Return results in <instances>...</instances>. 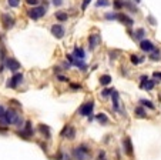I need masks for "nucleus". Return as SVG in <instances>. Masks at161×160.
I'll return each instance as SVG.
<instances>
[{
    "instance_id": "obj_10",
    "label": "nucleus",
    "mask_w": 161,
    "mask_h": 160,
    "mask_svg": "<svg viewBox=\"0 0 161 160\" xmlns=\"http://www.w3.org/2000/svg\"><path fill=\"white\" fill-rule=\"evenodd\" d=\"M100 43V36L98 34H91L89 37V46H90V50H94V47Z\"/></svg>"
},
{
    "instance_id": "obj_9",
    "label": "nucleus",
    "mask_w": 161,
    "mask_h": 160,
    "mask_svg": "<svg viewBox=\"0 0 161 160\" xmlns=\"http://www.w3.org/2000/svg\"><path fill=\"white\" fill-rule=\"evenodd\" d=\"M140 47H141L143 51H147V53H151V51L155 49L154 45H153L150 40H141V42H140Z\"/></svg>"
},
{
    "instance_id": "obj_3",
    "label": "nucleus",
    "mask_w": 161,
    "mask_h": 160,
    "mask_svg": "<svg viewBox=\"0 0 161 160\" xmlns=\"http://www.w3.org/2000/svg\"><path fill=\"white\" fill-rule=\"evenodd\" d=\"M29 17L33 20H39L40 17H43L46 14V7H41V6H36V7H33V9H30L29 10Z\"/></svg>"
},
{
    "instance_id": "obj_11",
    "label": "nucleus",
    "mask_w": 161,
    "mask_h": 160,
    "mask_svg": "<svg viewBox=\"0 0 161 160\" xmlns=\"http://www.w3.org/2000/svg\"><path fill=\"white\" fill-rule=\"evenodd\" d=\"M74 133H76V130L70 126H66L63 129V132H61V136H66L67 139H74Z\"/></svg>"
},
{
    "instance_id": "obj_28",
    "label": "nucleus",
    "mask_w": 161,
    "mask_h": 160,
    "mask_svg": "<svg viewBox=\"0 0 161 160\" xmlns=\"http://www.w3.org/2000/svg\"><path fill=\"white\" fill-rule=\"evenodd\" d=\"M140 62H141V60H140V59L137 57L135 54H133V56H131V63H133V64H138Z\"/></svg>"
},
{
    "instance_id": "obj_23",
    "label": "nucleus",
    "mask_w": 161,
    "mask_h": 160,
    "mask_svg": "<svg viewBox=\"0 0 161 160\" xmlns=\"http://www.w3.org/2000/svg\"><path fill=\"white\" fill-rule=\"evenodd\" d=\"M40 132L43 133V135H46V137H50V132H49V127L47 126H40Z\"/></svg>"
},
{
    "instance_id": "obj_22",
    "label": "nucleus",
    "mask_w": 161,
    "mask_h": 160,
    "mask_svg": "<svg viewBox=\"0 0 161 160\" xmlns=\"http://www.w3.org/2000/svg\"><path fill=\"white\" fill-rule=\"evenodd\" d=\"M144 34H145V32H144V29H138V30L135 32V39L141 40V39L144 37Z\"/></svg>"
},
{
    "instance_id": "obj_21",
    "label": "nucleus",
    "mask_w": 161,
    "mask_h": 160,
    "mask_svg": "<svg viewBox=\"0 0 161 160\" xmlns=\"http://www.w3.org/2000/svg\"><path fill=\"white\" fill-rule=\"evenodd\" d=\"M150 59H151V60H158V59H161V53L154 49L153 53H151V56H150Z\"/></svg>"
},
{
    "instance_id": "obj_31",
    "label": "nucleus",
    "mask_w": 161,
    "mask_h": 160,
    "mask_svg": "<svg viewBox=\"0 0 161 160\" xmlns=\"http://www.w3.org/2000/svg\"><path fill=\"white\" fill-rule=\"evenodd\" d=\"M27 4H30V6H36L37 3H39V0H26Z\"/></svg>"
},
{
    "instance_id": "obj_18",
    "label": "nucleus",
    "mask_w": 161,
    "mask_h": 160,
    "mask_svg": "<svg viewBox=\"0 0 161 160\" xmlns=\"http://www.w3.org/2000/svg\"><path fill=\"white\" fill-rule=\"evenodd\" d=\"M140 103H141V104H144V106H145V107H148V109H155L154 103H153V102H150V100L141 99V100H140Z\"/></svg>"
},
{
    "instance_id": "obj_25",
    "label": "nucleus",
    "mask_w": 161,
    "mask_h": 160,
    "mask_svg": "<svg viewBox=\"0 0 161 160\" xmlns=\"http://www.w3.org/2000/svg\"><path fill=\"white\" fill-rule=\"evenodd\" d=\"M4 113H6V110H4V107L0 104V122L4 123Z\"/></svg>"
},
{
    "instance_id": "obj_39",
    "label": "nucleus",
    "mask_w": 161,
    "mask_h": 160,
    "mask_svg": "<svg viewBox=\"0 0 161 160\" xmlns=\"http://www.w3.org/2000/svg\"><path fill=\"white\" fill-rule=\"evenodd\" d=\"M135 1H137V3H138V1H140V0H135Z\"/></svg>"
},
{
    "instance_id": "obj_6",
    "label": "nucleus",
    "mask_w": 161,
    "mask_h": 160,
    "mask_svg": "<svg viewBox=\"0 0 161 160\" xmlns=\"http://www.w3.org/2000/svg\"><path fill=\"white\" fill-rule=\"evenodd\" d=\"M93 109H94V102H89V103H86V104H83V106L80 107L78 113H80L81 116H90Z\"/></svg>"
},
{
    "instance_id": "obj_19",
    "label": "nucleus",
    "mask_w": 161,
    "mask_h": 160,
    "mask_svg": "<svg viewBox=\"0 0 161 160\" xmlns=\"http://www.w3.org/2000/svg\"><path fill=\"white\" fill-rule=\"evenodd\" d=\"M154 84H155V82H153V80H147L145 84H143L141 87L143 89H145V90H151L153 87H154Z\"/></svg>"
},
{
    "instance_id": "obj_16",
    "label": "nucleus",
    "mask_w": 161,
    "mask_h": 160,
    "mask_svg": "<svg viewBox=\"0 0 161 160\" xmlns=\"http://www.w3.org/2000/svg\"><path fill=\"white\" fill-rule=\"evenodd\" d=\"M100 83L103 84V86H107V84L111 83V77L109 74H104V76L100 77Z\"/></svg>"
},
{
    "instance_id": "obj_20",
    "label": "nucleus",
    "mask_w": 161,
    "mask_h": 160,
    "mask_svg": "<svg viewBox=\"0 0 161 160\" xmlns=\"http://www.w3.org/2000/svg\"><path fill=\"white\" fill-rule=\"evenodd\" d=\"M96 117H97V120H98V122H100V123H103V124H104V123H107V122H109V119H107V116L104 115V113H100V115H97Z\"/></svg>"
},
{
    "instance_id": "obj_4",
    "label": "nucleus",
    "mask_w": 161,
    "mask_h": 160,
    "mask_svg": "<svg viewBox=\"0 0 161 160\" xmlns=\"http://www.w3.org/2000/svg\"><path fill=\"white\" fill-rule=\"evenodd\" d=\"M21 82H23V74H21V73H16L12 79H9V80H7L6 86H7V87H10V89H16V87H17Z\"/></svg>"
},
{
    "instance_id": "obj_34",
    "label": "nucleus",
    "mask_w": 161,
    "mask_h": 160,
    "mask_svg": "<svg viewBox=\"0 0 161 160\" xmlns=\"http://www.w3.org/2000/svg\"><path fill=\"white\" fill-rule=\"evenodd\" d=\"M61 3H63V0H53V4L54 6H60Z\"/></svg>"
},
{
    "instance_id": "obj_5",
    "label": "nucleus",
    "mask_w": 161,
    "mask_h": 160,
    "mask_svg": "<svg viewBox=\"0 0 161 160\" xmlns=\"http://www.w3.org/2000/svg\"><path fill=\"white\" fill-rule=\"evenodd\" d=\"M1 25L4 29H12L14 26V17L9 13H3L1 14Z\"/></svg>"
},
{
    "instance_id": "obj_29",
    "label": "nucleus",
    "mask_w": 161,
    "mask_h": 160,
    "mask_svg": "<svg viewBox=\"0 0 161 160\" xmlns=\"http://www.w3.org/2000/svg\"><path fill=\"white\" fill-rule=\"evenodd\" d=\"M106 17H107L109 20H113V19H117V14H114V13H107Z\"/></svg>"
},
{
    "instance_id": "obj_1",
    "label": "nucleus",
    "mask_w": 161,
    "mask_h": 160,
    "mask_svg": "<svg viewBox=\"0 0 161 160\" xmlns=\"http://www.w3.org/2000/svg\"><path fill=\"white\" fill-rule=\"evenodd\" d=\"M90 156H91L90 150L87 149V146H84V144H81V146H78V147H76L73 150V157L76 160H89Z\"/></svg>"
},
{
    "instance_id": "obj_36",
    "label": "nucleus",
    "mask_w": 161,
    "mask_h": 160,
    "mask_svg": "<svg viewBox=\"0 0 161 160\" xmlns=\"http://www.w3.org/2000/svg\"><path fill=\"white\" fill-rule=\"evenodd\" d=\"M71 87H73V89H80L81 86H80V84H71Z\"/></svg>"
},
{
    "instance_id": "obj_2",
    "label": "nucleus",
    "mask_w": 161,
    "mask_h": 160,
    "mask_svg": "<svg viewBox=\"0 0 161 160\" xmlns=\"http://www.w3.org/2000/svg\"><path fill=\"white\" fill-rule=\"evenodd\" d=\"M20 116L14 109H9L4 113V123L6 124H20Z\"/></svg>"
},
{
    "instance_id": "obj_17",
    "label": "nucleus",
    "mask_w": 161,
    "mask_h": 160,
    "mask_svg": "<svg viewBox=\"0 0 161 160\" xmlns=\"http://www.w3.org/2000/svg\"><path fill=\"white\" fill-rule=\"evenodd\" d=\"M56 19H58L60 22H66V20L69 19V16H67V13H64V12H57L56 13Z\"/></svg>"
},
{
    "instance_id": "obj_24",
    "label": "nucleus",
    "mask_w": 161,
    "mask_h": 160,
    "mask_svg": "<svg viewBox=\"0 0 161 160\" xmlns=\"http://www.w3.org/2000/svg\"><path fill=\"white\" fill-rule=\"evenodd\" d=\"M135 115L140 116V117H145V112L143 110V107H137L135 109Z\"/></svg>"
},
{
    "instance_id": "obj_38",
    "label": "nucleus",
    "mask_w": 161,
    "mask_h": 160,
    "mask_svg": "<svg viewBox=\"0 0 161 160\" xmlns=\"http://www.w3.org/2000/svg\"><path fill=\"white\" fill-rule=\"evenodd\" d=\"M154 77H158V79L161 80V73H157V71H155V73H154Z\"/></svg>"
},
{
    "instance_id": "obj_33",
    "label": "nucleus",
    "mask_w": 161,
    "mask_h": 160,
    "mask_svg": "<svg viewBox=\"0 0 161 160\" xmlns=\"http://www.w3.org/2000/svg\"><path fill=\"white\" fill-rule=\"evenodd\" d=\"M111 92H113V90H109V89H107V90H104V92L101 93V95H103V97H107V96L110 95V93H111Z\"/></svg>"
},
{
    "instance_id": "obj_7",
    "label": "nucleus",
    "mask_w": 161,
    "mask_h": 160,
    "mask_svg": "<svg viewBox=\"0 0 161 160\" xmlns=\"http://www.w3.org/2000/svg\"><path fill=\"white\" fill-rule=\"evenodd\" d=\"M6 67L10 71H17L20 69V63L16 60V59L9 57V59H6Z\"/></svg>"
},
{
    "instance_id": "obj_26",
    "label": "nucleus",
    "mask_w": 161,
    "mask_h": 160,
    "mask_svg": "<svg viewBox=\"0 0 161 160\" xmlns=\"http://www.w3.org/2000/svg\"><path fill=\"white\" fill-rule=\"evenodd\" d=\"M7 3H9L10 7H17L20 3V0H7Z\"/></svg>"
},
{
    "instance_id": "obj_13",
    "label": "nucleus",
    "mask_w": 161,
    "mask_h": 160,
    "mask_svg": "<svg viewBox=\"0 0 161 160\" xmlns=\"http://www.w3.org/2000/svg\"><path fill=\"white\" fill-rule=\"evenodd\" d=\"M111 95H113V106H114V109L116 110H120V103H118V93H117L116 90H113L111 92Z\"/></svg>"
},
{
    "instance_id": "obj_37",
    "label": "nucleus",
    "mask_w": 161,
    "mask_h": 160,
    "mask_svg": "<svg viewBox=\"0 0 161 160\" xmlns=\"http://www.w3.org/2000/svg\"><path fill=\"white\" fill-rule=\"evenodd\" d=\"M58 80H63V82H66V80H67V77H64V76H58Z\"/></svg>"
},
{
    "instance_id": "obj_8",
    "label": "nucleus",
    "mask_w": 161,
    "mask_h": 160,
    "mask_svg": "<svg viewBox=\"0 0 161 160\" xmlns=\"http://www.w3.org/2000/svg\"><path fill=\"white\" fill-rule=\"evenodd\" d=\"M52 34L56 39H61L64 36V27L61 25H53L52 26Z\"/></svg>"
},
{
    "instance_id": "obj_32",
    "label": "nucleus",
    "mask_w": 161,
    "mask_h": 160,
    "mask_svg": "<svg viewBox=\"0 0 161 160\" xmlns=\"http://www.w3.org/2000/svg\"><path fill=\"white\" fill-rule=\"evenodd\" d=\"M114 6H116V9H121V7L124 6V4H123L120 0H116V1H114Z\"/></svg>"
},
{
    "instance_id": "obj_15",
    "label": "nucleus",
    "mask_w": 161,
    "mask_h": 160,
    "mask_svg": "<svg viewBox=\"0 0 161 160\" xmlns=\"http://www.w3.org/2000/svg\"><path fill=\"white\" fill-rule=\"evenodd\" d=\"M117 17L121 20L123 23H126V25H129V26H133V20L130 19L129 16H126V14H120V16H117Z\"/></svg>"
},
{
    "instance_id": "obj_12",
    "label": "nucleus",
    "mask_w": 161,
    "mask_h": 160,
    "mask_svg": "<svg viewBox=\"0 0 161 160\" xmlns=\"http://www.w3.org/2000/svg\"><path fill=\"white\" fill-rule=\"evenodd\" d=\"M124 149H126V153L129 154V156H131L133 154V146H131V140H130L129 137L127 139H124Z\"/></svg>"
},
{
    "instance_id": "obj_27",
    "label": "nucleus",
    "mask_w": 161,
    "mask_h": 160,
    "mask_svg": "<svg viewBox=\"0 0 161 160\" xmlns=\"http://www.w3.org/2000/svg\"><path fill=\"white\" fill-rule=\"evenodd\" d=\"M96 6L97 7H100V6H109V0H97Z\"/></svg>"
},
{
    "instance_id": "obj_35",
    "label": "nucleus",
    "mask_w": 161,
    "mask_h": 160,
    "mask_svg": "<svg viewBox=\"0 0 161 160\" xmlns=\"http://www.w3.org/2000/svg\"><path fill=\"white\" fill-rule=\"evenodd\" d=\"M104 156H106V153H104V152H100V154H98V160L104 159Z\"/></svg>"
},
{
    "instance_id": "obj_30",
    "label": "nucleus",
    "mask_w": 161,
    "mask_h": 160,
    "mask_svg": "<svg viewBox=\"0 0 161 160\" xmlns=\"http://www.w3.org/2000/svg\"><path fill=\"white\" fill-rule=\"evenodd\" d=\"M90 1H91V0H83V4H81V9H83V10H86V9H87V6L90 4Z\"/></svg>"
},
{
    "instance_id": "obj_14",
    "label": "nucleus",
    "mask_w": 161,
    "mask_h": 160,
    "mask_svg": "<svg viewBox=\"0 0 161 160\" xmlns=\"http://www.w3.org/2000/svg\"><path fill=\"white\" fill-rule=\"evenodd\" d=\"M74 56L77 59H81V60H83V59L86 57V53H84V50L81 47H76V49H74Z\"/></svg>"
}]
</instances>
